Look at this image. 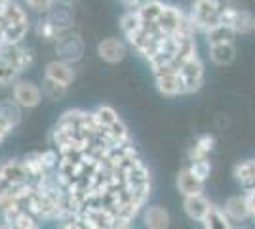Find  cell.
Returning a JSON list of instances; mask_svg holds the SVG:
<instances>
[{
    "instance_id": "36",
    "label": "cell",
    "mask_w": 255,
    "mask_h": 229,
    "mask_svg": "<svg viewBox=\"0 0 255 229\" xmlns=\"http://www.w3.org/2000/svg\"><path fill=\"white\" fill-rule=\"evenodd\" d=\"M11 229H36V220L32 216L31 212L27 210H21L19 216L15 218V222L10 226Z\"/></svg>"
},
{
    "instance_id": "40",
    "label": "cell",
    "mask_w": 255,
    "mask_h": 229,
    "mask_svg": "<svg viewBox=\"0 0 255 229\" xmlns=\"http://www.w3.org/2000/svg\"><path fill=\"white\" fill-rule=\"evenodd\" d=\"M13 128H15V126L11 124L10 120L6 119L4 115H0V134H2L4 138H8L11 132H13Z\"/></svg>"
},
{
    "instance_id": "8",
    "label": "cell",
    "mask_w": 255,
    "mask_h": 229,
    "mask_svg": "<svg viewBox=\"0 0 255 229\" xmlns=\"http://www.w3.org/2000/svg\"><path fill=\"white\" fill-rule=\"evenodd\" d=\"M44 76L52 78L59 84H65V86H71L73 80H75V69H73V63L69 61H63V59H53L50 61L46 69H44Z\"/></svg>"
},
{
    "instance_id": "15",
    "label": "cell",
    "mask_w": 255,
    "mask_h": 229,
    "mask_svg": "<svg viewBox=\"0 0 255 229\" xmlns=\"http://www.w3.org/2000/svg\"><path fill=\"white\" fill-rule=\"evenodd\" d=\"M223 212L229 216L231 222H244V220H248L252 216L246 195H234V197H231V199H227V203H225V207H223Z\"/></svg>"
},
{
    "instance_id": "5",
    "label": "cell",
    "mask_w": 255,
    "mask_h": 229,
    "mask_svg": "<svg viewBox=\"0 0 255 229\" xmlns=\"http://www.w3.org/2000/svg\"><path fill=\"white\" fill-rule=\"evenodd\" d=\"M0 57L10 61L11 65H15L21 73L25 69H29L32 65V61H34L32 50L23 46V44H4L2 50H0Z\"/></svg>"
},
{
    "instance_id": "41",
    "label": "cell",
    "mask_w": 255,
    "mask_h": 229,
    "mask_svg": "<svg viewBox=\"0 0 255 229\" xmlns=\"http://www.w3.org/2000/svg\"><path fill=\"white\" fill-rule=\"evenodd\" d=\"M111 229H131V220L124 218V216H115Z\"/></svg>"
},
{
    "instance_id": "13",
    "label": "cell",
    "mask_w": 255,
    "mask_h": 229,
    "mask_svg": "<svg viewBox=\"0 0 255 229\" xmlns=\"http://www.w3.org/2000/svg\"><path fill=\"white\" fill-rule=\"evenodd\" d=\"M175 184H177V191L183 197H194L204 193V182L192 174L191 168H183L177 174V182Z\"/></svg>"
},
{
    "instance_id": "39",
    "label": "cell",
    "mask_w": 255,
    "mask_h": 229,
    "mask_svg": "<svg viewBox=\"0 0 255 229\" xmlns=\"http://www.w3.org/2000/svg\"><path fill=\"white\" fill-rule=\"evenodd\" d=\"M59 229H84V224H82L80 216H76V218L63 220L61 226H59Z\"/></svg>"
},
{
    "instance_id": "34",
    "label": "cell",
    "mask_w": 255,
    "mask_h": 229,
    "mask_svg": "<svg viewBox=\"0 0 255 229\" xmlns=\"http://www.w3.org/2000/svg\"><path fill=\"white\" fill-rule=\"evenodd\" d=\"M191 172L198 180H202V182H206L208 178H210V174H212V164H210V161L208 159H198V161H191Z\"/></svg>"
},
{
    "instance_id": "3",
    "label": "cell",
    "mask_w": 255,
    "mask_h": 229,
    "mask_svg": "<svg viewBox=\"0 0 255 229\" xmlns=\"http://www.w3.org/2000/svg\"><path fill=\"white\" fill-rule=\"evenodd\" d=\"M42 88H38L31 80H17L11 86V99L21 109H34L42 101Z\"/></svg>"
},
{
    "instance_id": "31",
    "label": "cell",
    "mask_w": 255,
    "mask_h": 229,
    "mask_svg": "<svg viewBox=\"0 0 255 229\" xmlns=\"http://www.w3.org/2000/svg\"><path fill=\"white\" fill-rule=\"evenodd\" d=\"M0 115H4L13 126H17V124L21 122V107H19L13 99H4V101H0Z\"/></svg>"
},
{
    "instance_id": "7",
    "label": "cell",
    "mask_w": 255,
    "mask_h": 229,
    "mask_svg": "<svg viewBox=\"0 0 255 229\" xmlns=\"http://www.w3.org/2000/svg\"><path fill=\"white\" fill-rule=\"evenodd\" d=\"M97 54L107 63H120L126 57L128 48L120 38L109 36V38H103L101 42L97 44Z\"/></svg>"
},
{
    "instance_id": "25",
    "label": "cell",
    "mask_w": 255,
    "mask_h": 229,
    "mask_svg": "<svg viewBox=\"0 0 255 229\" xmlns=\"http://www.w3.org/2000/svg\"><path fill=\"white\" fill-rule=\"evenodd\" d=\"M143 184H150V172L145 164L139 161L135 166H131L126 172V186H143Z\"/></svg>"
},
{
    "instance_id": "12",
    "label": "cell",
    "mask_w": 255,
    "mask_h": 229,
    "mask_svg": "<svg viewBox=\"0 0 255 229\" xmlns=\"http://www.w3.org/2000/svg\"><path fill=\"white\" fill-rule=\"evenodd\" d=\"M210 208H212V203L202 195H194V197H185V201H183V210H185V214L189 216L191 220L194 222H204V218L208 216V212H210Z\"/></svg>"
},
{
    "instance_id": "33",
    "label": "cell",
    "mask_w": 255,
    "mask_h": 229,
    "mask_svg": "<svg viewBox=\"0 0 255 229\" xmlns=\"http://www.w3.org/2000/svg\"><path fill=\"white\" fill-rule=\"evenodd\" d=\"M36 34L40 36V38H44V40H48V42H55L57 40V36H59V33H57V29L52 25V21L44 15V17H40V21L36 23Z\"/></svg>"
},
{
    "instance_id": "17",
    "label": "cell",
    "mask_w": 255,
    "mask_h": 229,
    "mask_svg": "<svg viewBox=\"0 0 255 229\" xmlns=\"http://www.w3.org/2000/svg\"><path fill=\"white\" fill-rule=\"evenodd\" d=\"M236 57L234 42L210 44V59L215 65H231Z\"/></svg>"
},
{
    "instance_id": "43",
    "label": "cell",
    "mask_w": 255,
    "mask_h": 229,
    "mask_svg": "<svg viewBox=\"0 0 255 229\" xmlns=\"http://www.w3.org/2000/svg\"><path fill=\"white\" fill-rule=\"evenodd\" d=\"M73 2L75 0H53V4H63V6H71V8H73Z\"/></svg>"
},
{
    "instance_id": "19",
    "label": "cell",
    "mask_w": 255,
    "mask_h": 229,
    "mask_svg": "<svg viewBox=\"0 0 255 229\" xmlns=\"http://www.w3.org/2000/svg\"><path fill=\"white\" fill-rule=\"evenodd\" d=\"M0 17L4 19V25H15V23H29V15L23 8L21 4L10 0L2 11H0Z\"/></svg>"
},
{
    "instance_id": "37",
    "label": "cell",
    "mask_w": 255,
    "mask_h": 229,
    "mask_svg": "<svg viewBox=\"0 0 255 229\" xmlns=\"http://www.w3.org/2000/svg\"><path fill=\"white\" fill-rule=\"evenodd\" d=\"M25 2L32 11H36L40 15H46L53 8V0H25Z\"/></svg>"
},
{
    "instance_id": "6",
    "label": "cell",
    "mask_w": 255,
    "mask_h": 229,
    "mask_svg": "<svg viewBox=\"0 0 255 229\" xmlns=\"http://www.w3.org/2000/svg\"><path fill=\"white\" fill-rule=\"evenodd\" d=\"M80 220L88 229H111L113 228V220L115 214L109 208H94V207H84L80 212Z\"/></svg>"
},
{
    "instance_id": "26",
    "label": "cell",
    "mask_w": 255,
    "mask_h": 229,
    "mask_svg": "<svg viewBox=\"0 0 255 229\" xmlns=\"http://www.w3.org/2000/svg\"><path fill=\"white\" fill-rule=\"evenodd\" d=\"M213 145H215L213 136H210V134H204V136H200V138L196 140V143L192 145V149L189 151V159H191V161L208 159V155H210V151L213 149Z\"/></svg>"
},
{
    "instance_id": "23",
    "label": "cell",
    "mask_w": 255,
    "mask_h": 229,
    "mask_svg": "<svg viewBox=\"0 0 255 229\" xmlns=\"http://www.w3.org/2000/svg\"><path fill=\"white\" fill-rule=\"evenodd\" d=\"M31 23H15V25H4L2 29V38L4 44H21L23 38L29 33Z\"/></svg>"
},
{
    "instance_id": "24",
    "label": "cell",
    "mask_w": 255,
    "mask_h": 229,
    "mask_svg": "<svg viewBox=\"0 0 255 229\" xmlns=\"http://www.w3.org/2000/svg\"><path fill=\"white\" fill-rule=\"evenodd\" d=\"M118 25H120V31L124 33V36H129V34L137 33L139 29L143 27V19L139 17L137 10H126L122 15H120V21H118Z\"/></svg>"
},
{
    "instance_id": "9",
    "label": "cell",
    "mask_w": 255,
    "mask_h": 229,
    "mask_svg": "<svg viewBox=\"0 0 255 229\" xmlns=\"http://www.w3.org/2000/svg\"><path fill=\"white\" fill-rule=\"evenodd\" d=\"M185 11L179 10L177 6H171V4H166V8L162 11V15L158 17L156 25L160 27V31L164 34H177L179 31V25L185 19Z\"/></svg>"
},
{
    "instance_id": "21",
    "label": "cell",
    "mask_w": 255,
    "mask_h": 229,
    "mask_svg": "<svg viewBox=\"0 0 255 229\" xmlns=\"http://www.w3.org/2000/svg\"><path fill=\"white\" fill-rule=\"evenodd\" d=\"M166 8V2L162 0H143L139 4L137 13L143 21H158V17L162 15V11Z\"/></svg>"
},
{
    "instance_id": "1",
    "label": "cell",
    "mask_w": 255,
    "mask_h": 229,
    "mask_svg": "<svg viewBox=\"0 0 255 229\" xmlns=\"http://www.w3.org/2000/svg\"><path fill=\"white\" fill-rule=\"evenodd\" d=\"M219 4H221V0H194L192 2L189 17H191L196 33L206 34L215 25H219V15H217Z\"/></svg>"
},
{
    "instance_id": "28",
    "label": "cell",
    "mask_w": 255,
    "mask_h": 229,
    "mask_svg": "<svg viewBox=\"0 0 255 229\" xmlns=\"http://www.w3.org/2000/svg\"><path fill=\"white\" fill-rule=\"evenodd\" d=\"M67 90L69 86H65V84H59V82H55L52 78H48V76H44V82H42V94L46 96L48 99H53V101H59V99H63L67 96Z\"/></svg>"
},
{
    "instance_id": "29",
    "label": "cell",
    "mask_w": 255,
    "mask_h": 229,
    "mask_svg": "<svg viewBox=\"0 0 255 229\" xmlns=\"http://www.w3.org/2000/svg\"><path fill=\"white\" fill-rule=\"evenodd\" d=\"M19 75H21V71L17 67L0 57V86H10V84L13 86L17 82Z\"/></svg>"
},
{
    "instance_id": "38",
    "label": "cell",
    "mask_w": 255,
    "mask_h": 229,
    "mask_svg": "<svg viewBox=\"0 0 255 229\" xmlns=\"http://www.w3.org/2000/svg\"><path fill=\"white\" fill-rule=\"evenodd\" d=\"M40 161H42L46 170H53L59 164V155H57V151H53V149H48V151L40 153Z\"/></svg>"
},
{
    "instance_id": "45",
    "label": "cell",
    "mask_w": 255,
    "mask_h": 229,
    "mask_svg": "<svg viewBox=\"0 0 255 229\" xmlns=\"http://www.w3.org/2000/svg\"><path fill=\"white\" fill-rule=\"evenodd\" d=\"M254 31H255V17H254Z\"/></svg>"
},
{
    "instance_id": "22",
    "label": "cell",
    "mask_w": 255,
    "mask_h": 229,
    "mask_svg": "<svg viewBox=\"0 0 255 229\" xmlns=\"http://www.w3.org/2000/svg\"><path fill=\"white\" fill-rule=\"evenodd\" d=\"M238 34L234 33V29L227 23H219L215 25L213 29H210L206 33V40H208V46L210 44H221V42H234Z\"/></svg>"
},
{
    "instance_id": "32",
    "label": "cell",
    "mask_w": 255,
    "mask_h": 229,
    "mask_svg": "<svg viewBox=\"0 0 255 229\" xmlns=\"http://www.w3.org/2000/svg\"><path fill=\"white\" fill-rule=\"evenodd\" d=\"M94 117H96L97 124L101 126V128H109L115 120H118V113L111 105H99L96 111H94Z\"/></svg>"
},
{
    "instance_id": "27",
    "label": "cell",
    "mask_w": 255,
    "mask_h": 229,
    "mask_svg": "<svg viewBox=\"0 0 255 229\" xmlns=\"http://www.w3.org/2000/svg\"><path fill=\"white\" fill-rule=\"evenodd\" d=\"M231 27L234 29V33L236 34L252 33V31H254V15H252L248 10H244V8H238L233 23H231Z\"/></svg>"
},
{
    "instance_id": "16",
    "label": "cell",
    "mask_w": 255,
    "mask_h": 229,
    "mask_svg": "<svg viewBox=\"0 0 255 229\" xmlns=\"http://www.w3.org/2000/svg\"><path fill=\"white\" fill-rule=\"evenodd\" d=\"M143 220H145V228L147 229H168L170 228V212L160 205H154V207H149L143 214Z\"/></svg>"
},
{
    "instance_id": "30",
    "label": "cell",
    "mask_w": 255,
    "mask_h": 229,
    "mask_svg": "<svg viewBox=\"0 0 255 229\" xmlns=\"http://www.w3.org/2000/svg\"><path fill=\"white\" fill-rule=\"evenodd\" d=\"M23 164H25V168H27V172L31 178H42L46 176V168H44L42 161H40V153H31V155H27L25 159H23Z\"/></svg>"
},
{
    "instance_id": "4",
    "label": "cell",
    "mask_w": 255,
    "mask_h": 229,
    "mask_svg": "<svg viewBox=\"0 0 255 229\" xmlns=\"http://www.w3.org/2000/svg\"><path fill=\"white\" fill-rule=\"evenodd\" d=\"M179 75L185 78V88L187 94L198 92L204 84V63L200 61L198 55H194L191 59H187L179 69Z\"/></svg>"
},
{
    "instance_id": "35",
    "label": "cell",
    "mask_w": 255,
    "mask_h": 229,
    "mask_svg": "<svg viewBox=\"0 0 255 229\" xmlns=\"http://www.w3.org/2000/svg\"><path fill=\"white\" fill-rule=\"evenodd\" d=\"M86 111L82 109H69L65 111L59 119V124H65V126H71V128H78L80 126V120L84 117Z\"/></svg>"
},
{
    "instance_id": "18",
    "label": "cell",
    "mask_w": 255,
    "mask_h": 229,
    "mask_svg": "<svg viewBox=\"0 0 255 229\" xmlns=\"http://www.w3.org/2000/svg\"><path fill=\"white\" fill-rule=\"evenodd\" d=\"M234 178L240 182L244 191H254L255 189V161H244V163L234 166Z\"/></svg>"
},
{
    "instance_id": "11",
    "label": "cell",
    "mask_w": 255,
    "mask_h": 229,
    "mask_svg": "<svg viewBox=\"0 0 255 229\" xmlns=\"http://www.w3.org/2000/svg\"><path fill=\"white\" fill-rule=\"evenodd\" d=\"M0 178L8 180L11 186H23L29 184V172L23 161H4L0 164Z\"/></svg>"
},
{
    "instance_id": "20",
    "label": "cell",
    "mask_w": 255,
    "mask_h": 229,
    "mask_svg": "<svg viewBox=\"0 0 255 229\" xmlns=\"http://www.w3.org/2000/svg\"><path fill=\"white\" fill-rule=\"evenodd\" d=\"M204 228L206 229H233V222L229 220V216L223 212V208L219 207H213L210 208V212H208V216L204 218Z\"/></svg>"
},
{
    "instance_id": "46",
    "label": "cell",
    "mask_w": 255,
    "mask_h": 229,
    "mask_svg": "<svg viewBox=\"0 0 255 229\" xmlns=\"http://www.w3.org/2000/svg\"><path fill=\"white\" fill-rule=\"evenodd\" d=\"M233 229H244V228H233Z\"/></svg>"
},
{
    "instance_id": "10",
    "label": "cell",
    "mask_w": 255,
    "mask_h": 229,
    "mask_svg": "<svg viewBox=\"0 0 255 229\" xmlns=\"http://www.w3.org/2000/svg\"><path fill=\"white\" fill-rule=\"evenodd\" d=\"M156 88L160 94L168 96V98H175V96H185L187 88H185V78L179 73H170V75L156 76Z\"/></svg>"
},
{
    "instance_id": "44",
    "label": "cell",
    "mask_w": 255,
    "mask_h": 229,
    "mask_svg": "<svg viewBox=\"0 0 255 229\" xmlns=\"http://www.w3.org/2000/svg\"><path fill=\"white\" fill-rule=\"evenodd\" d=\"M4 140H6V138H4V136H2V134H0V143L4 142Z\"/></svg>"
},
{
    "instance_id": "2",
    "label": "cell",
    "mask_w": 255,
    "mask_h": 229,
    "mask_svg": "<svg viewBox=\"0 0 255 229\" xmlns=\"http://www.w3.org/2000/svg\"><path fill=\"white\" fill-rule=\"evenodd\" d=\"M55 54L59 55V59L69 61V63H76L78 59H82L84 54V40L78 33L67 31L61 33L55 40Z\"/></svg>"
},
{
    "instance_id": "42",
    "label": "cell",
    "mask_w": 255,
    "mask_h": 229,
    "mask_svg": "<svg viewBox=\"0 0 255 229\" xmlns=\"http://www.w3.org/2000/svg\"><path fill=\"white\" fill-rule=\"evenodd\" d=\"M246 199H248V207H250V214L255 218V189L254 191H248L246 193Z\"/></svg>"
},
{
    "instance_id": "14",
    "label": "cell",
    "mask_w": 255,
    "mask_h": 229,
    "mask_svg": "<svg viewBox=\"0 0 255 229\" xmlns=\"http://www.w3.org/2000/svg\"><path fill=\"white\" fill-rule=\"evenodd\" d=\"M46 17L52 21V25L57 29L59 34L71 31V27H73V8L71 6L53 4V8L46 13Z\"/></svg>"
}]
</instances>
